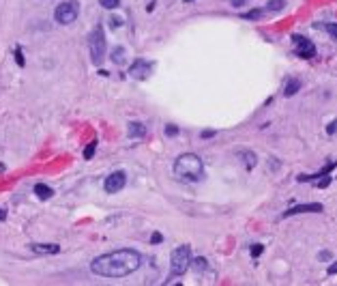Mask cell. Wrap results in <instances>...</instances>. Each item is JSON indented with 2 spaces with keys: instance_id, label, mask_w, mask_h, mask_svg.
Masks as SVG:
<instances>
[{
  "instance_id": "5b68a950",
  "label": "cell",
  "mask_w": 337,
  "mask_h": 286,
  "mask_svg": "<svg viewBox=\"0 0 337 286\" xmlns=\"http://www.w3.org/2000/svg\"><path fill=\"white\" fill-rule=\"evenodd\" d=\"M78 15H80V4L75 2V0H69V2L58 4L56 11H54V20H56L58 24H63V26L73 24V22L78 20Z\"/></svg>"
},
{
  "instance_id": "ba28073f",
  "label": "cell",
  "mask_w": 337,
  "mask_h": 286,
  "mask_svg": "<svg viewBox=\"0 0 337 286\" xmlns=\"http://www.w3.org/2000/svg\"><path fill=\"white\" fill-rule=\"evenodd\" d=\"M150 69H153V65L148 61H144V58H135L131 63V67H129V75H131L133 80H146L150 75Z\"/></svg>"
},
{
  "instance_id": "ac0fdd59",
  "label": "cell",
  "mask_w": 337,
  "mask_h": 286,
  "mask_svg": "<svg viewBox=\"0 0 337 286\" xmlns=\"http://www.w3.org/2000/svg\"><path fill=\"white\" fill-rule=\"evenodd\" d=\"M189 267H193L195 271H206V267H209V265H206V258L198 256V258H195V261L189 263Z\"/></svg>"
},
{
  "instance_id": "f546056e",
  "label": "cell",
  "mask_w": 337,
  "mask_h": 286,
  "mask_svg": "<svg viewBox=\"0 0 337 286\" xmlns=\"http://www.w3.org/2000/svg\"><path fill=\"white\" fill-rule=\"evenodd\" d=\"M232 7H243V4H247V0H230Z\"/></svg>"
},
{
  "instance_id": "9c48e42d",
  "label": "cell",
  "mask_w": 337,
  "mask_h": 286,
  "mask_svg": "<svg viewBox=\"0 0 337 286\" xmlns=\"http://www.w3.org/2000/svg\"><path fill=\"white\" fill-rule=\"evenodd\" d=\"M324 207L320 202H309V204H298V207H292L284 211L281 218H292V215H301V213H322Z\"/></svg>"
},
{
  "instance_id": "7c38bea8",
  "label": "cell",
  "mask_w": 337,
  "mask_h": 286,
  "mask_svg": "<svg viewBox=\"0 0 337 286\" xmlns=\"http://www.w3.org/2000/svg\"><path fill=\"white\" fill-rule=\"evenodd\" d=\"M127 136H129V138H144V136H146V125H144V123H140V121L129 123Z\"/></svg>"
},
{
  "instance_id": "5bb4252c",
  "label": "cell",
  "mask_w": 337,
  "mask_h": 286,
  "mask_svg": "<svg viewBox=\"0 0 337 286\" xmlns=\"http://www.w3.org/2000/svg\"><path fill=\"white\" fill-rule=\"evenodd\" d=\"M238 155L243 157V164H245L247 170L255 168V164H258V159H255V155L252 153V151H238Z\"/></svg>"
},
{
  "instance_id": "603a6c76",
  "label": "cell",
  "mask_w": 337,
  "mask_h": 286,
  "mask_svg": "<svg viewBox=\"0 0 337 286\" xmlns=\"http://www.w3.org/2000/svg\"><path fill=\"white\" fill-rule=\"evenodd\" d=\"M262 252H264V245H262V243H253V245H252V256H253V258H258L260 254H262Z\"/></svg>"
},
{
  "instance_id": "1f68e13d",
  "label": "cell",
  "mask_w": 337,
  "mask_h": 286,
  "mask_svg": "<svg viewBox=\"0 0 337 286\" xmlns=\"http://www.w3.org/2000/svg\"><path fill=\"white\" fill-rule=\"evenodd\" d=\"M4 220H7V209L0 207V222H4Z\"/></svg>"
},
{
  "instance_id": "4dcf8cb0",
  "label": "cell",
  "mask_w": 337,
  "mask_h": 286,
  "mask_svg": "<svg viewBox=\"0 0 337 286\" xmlns=\"http://www.w3.org/2000/svg\"><path fill=\"white\" fill-rule=\"evenodd\" d=\"M335 271H337V265H335V263H333V261H331V267L327 269V273H329V276H333V273H335Z\"/></svg>"
},
{
  "instance_id": "484cf974",
  "label": "cell",
  "mask_w": 337,
  "mask_h": 286,
  "mask_svg": "<svg viewBox=\"0 0 337 286\" xmlns=\"http://www.w3.org/2000/svg\"><path fill=\"white\" fill-rule=\"evenodd\" d=\"M176 133H178V127L176 125H166V136H176Z\"/></svg>"
},
{
  "instance_id": "277c9868",
  "label": "cell",
  "mask_w": 337,
  "mask_h": 286,
  "mask_svg": "<svg viewBox=\"0 0 337 286\" xmlns=\"http://www.w3.org/2000/svg\"><path fill=\"white\" fill-rule=\"evenodd\" d=\"M189 263H191V247L178 245L176 250H172L170 256V273L172 276H183L189 269Z\"/></svg>"
},
{
  "instance_id": "9a60e30c",
  "label": "cell",
  "mask_w": 337,
  "mask_h": 286,
  "mask_svg": "<svg viewBox=\"0 0 337 286\" xmlns=\"http://www.w3.org/2000/svg\"><path fill=\"white\" fill-rule=\"evenodd\" d=\"M127 50H125L123 45H116L112 50V63H116V65H125V61H127Z\"/></svg>"
},
{
  "instance_id": "30bf717a",
  "label": "cell",
  "mask_w": 337,
  "mask_h": 286,
  "mask_svg": "<svg viewBox=\"0 0 337 286\" xmlns=\"http://www.w3.org/2000/svg\"><path fill=\"white\" fill-rule=\"evenodd\" d=\"M30 250L37 252V254H58V252H61V245H56V243H30Z\"/></svg>"
},
{
  "instance_id": "ffe728a7",
  "label": "cell",
  "mask_w": 337,
  "mask_h": 286,
  "mask_svg": "<svg viewBox=\"0 0 337 286\" xmlns=\"http://www.w3.org/2000/svg\"><path fill=\"white\" fill-rule=\"evenodd\" d=\"M318 261L320 263H331L333 261V254H331L329 250H322V252H318Z\"/></svg>"
},
{
  "instance_id": "83f0119b",
  "label": "cell",
  "mask_w": 337,
  "mask_h": 286,
  "mask_svg": "<svg viewBox=\"0 0 337 286\" xmlns=\"http://www.w3.org/2000/svg\"><path fill=\"white\" fill-rule=\"evenodd\" d=\"M121 24H123V20H121V18H112V20H110V26H112V28H118Z\"/></svg>"
},
{
  "instance_id": "8fae6325",
  "label": "cell",
  "mask_w": 337,
  "mask_h": 286,
  "mask_svg": "<svg viewBox=\"0 0 337 286\" xmlns=\"http://www.w3.org/2000/svg\"><path fill=\"white\" fill-rule=\"evenodd\" d=\"M298 90H301V80H296V78H288L286 82H284V97H295Z\"/></svg>"
},
{
  "instance_id": "d6986e66",
  "label": "cell",
  "mask_w": 337,
  "mask_h": 286,
  "mask_svg": "<svg viewBox=\"0 0 337 286\" xmlns=\"http://www.w3.org/2000/svg\"><path fill=\"white\" fill-rule=\"evenodd\" d=\"M99 4L103 9H116L121 7V0H99Z\"/></svg>"
},
{
  "instance_id": "8992f818",
  "label": "cell",
  "mask_w": 337,
  "mask_h": 286,
  "mask_svg": "<svg viewBox=\"0 0 337 286\" xmlns=\"http://www.w3.org/2000/svg\"><path fill=\"white\" fill-rule=\"evenodd\" d=\"M292 43H295V54L298 58H314L316 56V45L312 43V39L303 35H295L292 37Z\"/></svg>"
},
{
  "instance_id": "52a82bcc",
  "label": "cell",
  "mask_w": 337,
  "mask_h": 286,
  "mask_svg": "<svg viewBox=\"0 0 337 286\" xmlns=\"http://www.w3.org/2000/svg\"><path fill=\"white\" fill-rule=\"evenodd\" d=\"M125 185H127V175H125L123 170H116V172H112V175L105 179V183H103V190H105V194H118Z\"/></svg>"
},
{
  "instance_id": "7a4b0ae2",
  "label": "cell",
  "mask_w": 337,
  "mask_h": 286,
  "mask_svg": "<svg viewBox=\"0 0 337 286\" xmlns=\"http://www.w3.org/2000/svg\"><path fill=\"white\" fill-rule=\"evenodd\" d=\"M172 172L176 179L181 181H187V183H195L202 179L204 175V164L200 159V155L195 153H183L174 159V166H172Z\"/></svg>"
},
{
  "instance_id": "6da1fadb",
  "label": "cell",
  "mask_w": 337,
  "mask_h": 286,
  "mask_svg": "<svg viewBox=\"0 0 337 286\" xmlns=\"http://www.w3.org/2000/svg\"><path fill=\"white\" fill-rule=\"evenodd\" d=\"M140 265H142L140 252L131 250V247H123V250L97 256L90 263V271L99 278H127L133 271H138Z\"/></svg>"
},
{
  "instance_id": "f1b7e54d",
  "label": "cell",
  "mask_w": 337,
  "mask_h": 286,
  "mask_svg": "<svg viewBox=\"0 0 337 286\" xmlns=\"http://www.w3.org/2000/svg\"><path fill=\"white\" fill-rule=\"evenodd\" d=\"M335 127H337V123L333 121V123H329V127H327V133H329V136H333V133H335Z\"/></svg>"
},
{
  "instance_id": "3957f363",
  "label": "cell",
  "mask_w": 337,
  "mask_h": 286,
  "mask_svg": "<svg viewBox=\"0 0 337 286\" xmlns=\"http://www.w3.org/2000/svg\"><path fill=\"white\" fill-rule=\"evenodd\" d=\"M88 50H90V58L95 65H101L103 58H105V32H103L101 26H97V28L90 30L88 35Z\"/></svg>"
},
{
  "instance_id": "4fadbf2b",
  "label": "cell",
  "mask_w": 337,
  "mask_h": 286,
  "mask_svg": "<svg viewBox=\"0 0 337 286\" xmlns=\"http://www.w3.org/2000/svg\"><path fill=\"white\" fill-rule=\"evenodd\" d=\"M35 194L39 200H50V198L54 196V190L50 185H45V183H37L35 185Z\"/></svg>"
},
{
  "instance_id": "cb8c5ba5",
  "label": "cell",
  "mask_w": 337,
  "mask_h": 286,
  "mask_svg": "<svg viewBox=\"0 0 337 286\" xmlns=\"http://www.w3.org/2000/svg\"><path fill=\"white\" fill-rule=\"evenodd\" d=\"M15 63H18L20 67H24V65H26L24 54H21V47H15Z\"/></svg>"
},
{
  "instance_id": "44dd1931",
  "label": "cell",
  "mask_w": 337,
  "mask_h": 286,
  "mask_svg": "<svg viewBox=\"0 0 337 286\" xmlns=\"http://www.w3.org/2000/svg\"><path fill=\"white\" fill-rule=\"evenodd\" d=\"M95 149H97V142H90L88 147L84 149V159H92V155H95Z\"/></svg>"
},
{
  "instance_id": "d4e9b609",
  "label": "cell",
  "mask_w": 337,
  "mask_h": 286,
  "mask_svg": "<svg viewBox=\"0 0 337 286\" xmlns=\"http://www.w3.org/2000/svg\"><path fill=\"white\" fill-rule=\"evenodd\" d=\"M161 241H164V235H161V233H153V237H150V243H153V245H159Z\"/></svg>"
},
{
  "instance_id": "d6a6232c",
  "label": "cell",
  "mask_w": 337,
  "mask_h": 286,
  "mask_svg": "<svg viewBox=\"0 0 337 286\" xmlns=\"http://www.w3.org/2000/svg\"><path fill=\"white\" fill-rule=\"evenodd\" d=\"M185 2H193V0H185Z\"/></svg>"
},
{
  "instance_id": "4316f807",
  "label": "cell",
  "mask_w": 337,
  "mask_h": 286,
  "mask_svg": "<svg viewBox=\"0 0 337 286\" xmlns=\"http://www.w3.org/2000/svg\"><path fill=\"white\" fill-rule=\"evenodd\" d=\"M217 136V132L215 129H206V132L200 133V138H204V140H209V138H215Z\"/></svg>"
},
{
  "instance_id": "2e32d148",
  "label": "cell",
  "mask_w": 337,
  "mask_h": 286,
  "mask_svg": "<svg viewBox=\"0 0 337 286\" xmlns=\"http://www.w3.org/2000/svg\"><path fill=\"white\" fill-rule=\"evenodd\" d=\"M264 13H266L264 9H252V11H247V13H243L241 18H243V20H252V22H255V20L262 18Z\"/></svg>"
},
{
  "instance_id": "e0dca14e",
  "label": "cell",
  "mask_w": 337,
  "mask_h": 286,
  "mask_svg": "<svg viewBox=\"0 0 337 286\" xmlns=\"http://www.w3.org/2000/svg\"><path fill=\"white\" fill-rule=\"evenodd\" d=\"M284 7H286L284 0H269V2H266V7H264V11H273V13H277V11H281Z\"/></svg>"
},
{
  "instance_id": "7402d4cb",
  "label": "cell",
  "mask_w": 337,
  "mask_h": 286,
  "mask_svg": "<svg viewBox=\"0 0 337 286\" xmlns=\"http://www.w3.org/2000/svg\"><path fill=\"white\" fill-rule=\"evenodd\" d=\"M324 28H327V32H329V37H331V39H337V26L333 24V22H329V24L327 26H324Z\"/></svg>"
}]
</instances>
